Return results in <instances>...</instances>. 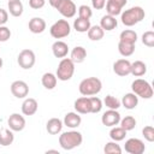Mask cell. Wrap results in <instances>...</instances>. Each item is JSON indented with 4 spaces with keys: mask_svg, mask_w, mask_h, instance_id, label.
<instances>
[{
    "mask_svg": "<svg viewBox=\"0 0 154 154\" xmlns=\"http://www.w3.org/2000/svg\"><path fill=\"white\" fill-rule=\"evenodd\" d=\"M82 142H83V136L79 131H76V130L63 132L59 136V144L65 150L75 149L76 147L81 146Z\"/></svg>",
    "mask_w": 154,
    "mask_h": 154,
    "instance_id": "6da1fadb",
    "label": "cell"
},
{
    "mask_svg": "<svg viewBox=\"0 0 154 154\" xmlns=\"http://www.w3.org/2000/svg\"><path fill=\"white\" fill-rule=\"evenodd\" d=\"M144 16H146L144 10L141 6H134V7H130L129 10H125L124 12H122L120 19L125 26H134L135 24L143 20Z\"/></svg>",
    "mask_w": 154,
    "mask_h": 154,
    "instance_id": "7a4b0ae2",
    "label": "cell"
},
{
    "mask_svg": "<svg viewBox=\"0 0 154 154\" xmlns=\"http://www.w3.org/2000/svg\"><path fill=\"white\" fill-rule=\"evenodd\" d=\"M78 89L83 96L97 95L102 89V82L97 77H88L81 81Z\"/></svg>",
    "mask_w": 154,
    "mask_h": 154,
    "instance_id": "3957f363",
    "label": "cell"
},
{
    "mask_svg": "<svg viewBox=\"0 0 154 154\" xmlns=\"http://www.w3.org/2000/svg\"><path fill=\"white\" fill-rule=\"evenodd\" d=\"M75 73V63L70 58H63L57 67V78L60 81H69Z\"/></svg>",
    "mask_w": 154,
    "mask_h": 154,
    "instance_id": "277c9868",
    "label": "cell"
},
{
    "mask_svg": "<svg viewBox=\"0 0 154 154\" xmlns=\"http://www.w3.org/2000/svg\"><path fill=\"white\" fill-rule=\"evenodd\" d=\"M131 89L134 94H136L142 99H150L153 96V88L150 83L146 79H142V78L135 79L131 83Z\"/></svg>",
    "mask_w": 154,
    "mask_h": 154,
    "instance_id": "5b68a950",
    "label": "cell"
},
{
    "mask_svg": "<svg viewBox=\"0 0 154 154\" xmlns=\"http://www.w3.org/2000/svg\"><path fill=\"white\" fill-rule=\"evenodd\" d=\"M49 32L52 37L54 38H64L70 35L71 26L66 19H58L49 29Z\"/></svg>",
    "mask_w": 154,
    "mask_h": 154,
    "instance_id": "8992f818",
    "label": "cell"
},
{
    "mask_svg": "<svg viewBox=\"0 0 154 154\" xmlns=\"http://www.w3.org/2000/svg\"><path fill=\"white\" fill-rule=\"evenodd\" d=\"M35 61H36L35 53L28 48L20 51V53L18 54V58H17L18 65L24 70H30L35 65Z\"/></svg>",
    "mask_w": 154,
    "mask_h": 154,
    "instance_id": "52a82bcc",
    "label": "cell"
},
{
    "mask_svg": "<svg viewBox=\"0 0 154 154\" xmlns=\"http://www.w3.org/2000/svg\"><path fill=\"white\" fill-rule=\"evenodd\" d=\"M55 10H58V12L65 18H72L77 12V7L72 0H60Z\"/></svg>",
    "mask_w": 154,
    "mask_h": 154,
    "instance_id": "ba28073f",
    "label": "cell"
},
{
    "mask_svg": "<svg viewBox=\"0 0 154 154\" xmlns=\"http://www.w3.org/2000/svg\"><path fill=\"white\" fill-rule=\"evenodd\" d=\"M124 149L126 153L129 154H142L144 153L146 150V146L143 143L142 140L140 138H129L126 142H125V146H124Z\"/></svg>",
    "mask_w": 154,
    "mask_h": 154,
    "instance_id": "9c48e42d",
    "label": "cell"
},
{
    "mask_svg": "<svg viewBox=\"0 0 154 154\" xmlns=\"http://www.w3.org/2000/svg\"><path fill=\"white\" fill-rule=\"evenodd\" d=\"M11 93L17 99H24L29 94V85L24 81H14L11 84Z\"/></svg>",
    "mask_w": 154,
    "mask_h": 154,
    "instance_id": "30bf717a",
    "label": "cell"
},
{
    "mask_svg": "<svg viewBox=\"0 0 154 154\" xmlns=\"http://www.w3.org/2000/svg\"><path fill=\"white\" fill-rule=\"evenodd\" d=\"M101 122L105 126H109V128L116 126L120 122V113L117 109H108L102 114Z\"/></svg>",
    "mask_w": 154,
    "mask_h": 154,
    "instance_id": "8fae6325",
    "label": "cell"
},
{
    "mask_svg": "<svg viewBox=\"0 0 154 154\" xmlns=\"http://www.w3.org/2000/svg\"><path fill=\"white\" fill-rule=\"evenodd\" d=\"M113 72L120 77L128 76L131 72V63L126 59H118L113 64Z\"/></svg>",
    "mask_w": 154,
    "mask_h": 154,
    "instance_id": "7c38bea8",
    "label": "cell"
},
{
    "mask_svg": "<svg viewBox=\"0 0 154 154\" xmlns=\"http://www.w3.org/2000/svg\"><path fill=\"white\" fill-rule=\"evenodd\" d=\"M7 124L12 131H22L25 128V119L19 113H12L8 117Z\"/></svg>",
    "mask_w": 154,
    "mask_h": 154,
    "instance_id": "4fadbf2b",
    "label": "cell"
},
{
    "mask_svg": "<svg viewBox=\"0 0 154 154\" xmlns=\"http://www.w3.org/2000/svg\"><path fill=\"white\" fill-rule=\"evenodd\" d=\"M73 107H75L76 112H77V113H79V114H87V113H91L90 100H89V97H87V96L78 97V99L75 101Z\"/></svg>",
    "mask_w": 154,
    "mask_h": 154,
    "instance_id": "5bb4252c",
    "label": "cell"
},
{
    "mask_svg": "<svg viewBox=\"0 0 154 154\" xmlns=\"http://www.w3.org/2000/svg\"><path fill=\"white\" fill-rule=\"evenodd\" d=\"M82 123V118L79 116V113L77 112H69L65 114L64 117V120H63V124L70 129H76L81 125Z\"/></svg>",
    "mask_w": 154,
    "mask_h": 154,
    "instance_id": "9a60e30c",
    "label": "cell"
},
{
    "mask_svg": "<svg viewBox=\"0 0 154 154\" xmlns=\"http://www.w3.org/2000/svg\"><path fill=\"white\" fill-rule=\"evenodd\" d=\"M37 108H38V103L35 99L32 97H28L23 101L22 103V113L24 116H32L37 112Z\"/></svg>",
    "mask_w": 154,
    "mask_h": 154,
    "instance_id": "2e32d148",
    "label": "cell"
},
{
    "mask_svg": "<svg viewBox=\"0 0 154 154\" xmlns=\"http://www.w3.org/2000/svg\"><path fill=\"white\" fill-rule=\"evenodd\" d=\"M46 29V22L41 17H34L29 20V30L32 34H41Z\"/></svg>",
    "mask_w": 154,
    "mask_h": 154,
    "instance_id": "e0dca14e",
    "label": "cell"
},
{
    "mask_svg": "<svg viewBox=\"0 0 154 154\" xmlns=\"http://www.w3.org/2000/svg\"><path fill=\"white\" fill-rule=\"evenodd\" d=\"M52 52L55 58H65L69 53V46L64 41L58 40L52 45Z\"/></svg>",
    "mask_w": 154,
    "mask_h": 154,
    "instance_id": "ac0fdd59",
    "label": "cell"
},
{
    "mask_svg": "<svg viewBox=\"0 0 154 154\" xmlns=\"http://www.w3.org/2000/svg\"><path fill=\"white\" fill-rule=\"evenodd\" d=\"M63 126H64V124L59 118H51L46 124V130L51 135H58L61 132Z\"/></svg>",
    "mask_w": 154,
    "mask_h": 154,
    "instance_id": "d6986e66",
    "label": "cell"
},
{
    "mask_svg": "<svg viewBox=\"0 0 154 154\" xmlns=\"http://www.w3.org/2000/svg\"><path fill=\"white\" fill-rule=\"evenodd\" d=\"M117 25H118V22L116 19V17H113L111 14H105L100 19V26L103 29V31H111V30L116 29Z\"/></svg>",
    "mask_w": 154,
    "mask_h": 154,
    "instance_id": "ffe728a7",
    "label": "cell"
},
{
    "mask_svg": "<svg viewBox=\"0 0 154 154\" xmlns=\"http://www.w3.org/2000/svg\"><path fill=\"white\" fill-rule=\"evenodd\" d=\"M87 58V51L84 47L82 46H76L72 51H71V60L75 63V64H81Z\"/></svg>",
    "mask_w": 154,
    "mask_h": 154,
    "instance_id": "44dd1931",
    "label": "cell"
},
{
    "mask_svg": "<svg viewBox=\"0 0 154 154\" xmlns=\"http://www.w3.org/2000/svg\"><path fill=\"white\" fill-rule=\"evenodd\" d=\"M120 103L126 108V109H134L137 103H138V96L134 93H128L123 96Z\"/></svg>",
    "mask_w": 154,
    "mask_h": 154,
    "instance_id": "7402d4cb",
    "label": "cell"
},
{
    "mask_svg": "<svg viewBox=\"0 0 154 154\" xmlns=\"http://www.w3.org/2000/svg\"><path fill=\"white\" fill-rule=\"evenodd\" d=\"M57 82H58V78H57V76H55L54 73H52V72H46V73H43L42 78H41L42 85H43L46 89H48V90L54 89L55 85H57Z\"/></svg>",
    "mask_w": 154,
    "mask_h": 154,
    "instance_id": "603a6c76",
    "label": "cell"
},
{
    "mask_svg": "<svg viewBox=\"0 0 154 154\" xmlns=\"http://www.w3.org/2000/svg\"><path fill=\"white\" fill-rule=\"evenodd\" d=\"M14 141V135L12 132L11 129H0V146L7 147L10 144H12Z\"/></svg>",
    "mask_w": 154,
    "mask_h": 154,
    "instance_id": "cb8c5ba5",
    "label": "cell"
},
{
    "mask_svg": "<svg viewBox=\"0 0 154 154\" xmlns=\"http://www.w3.org/2000/svg\"><path fill=\"white\" fill-rule=\"evenodd\" d=\"M8 12L13 17H20L23 13V4L20 0H8Z\"/></svg>",
    "mask_w": 154,
    "mask_h": 154,
    "instance_id": "d4e9b609",
    "label": "cell"
},
{
    "mask_svg": "<svg viewBox=\"0 0 154 154\" xmlns=\"http://www.w3.org/2000/svg\"><path fill=\"white\" fill-rule=\"evenodd\" d=\"M147 72V65L141 61V60H136L134 63H131V75H134L135 77H141L143 75H146Z\"/></svg>",
    "mask_w": 154,
    "mask_h": 154,
    "instance_id": "484cf974",
    "label": "cell"
},
{
    "mask_svg": "<svg viewBox=\"0 0 154 154\" xmlns=\"http://www.w3.org/2000/svg\"><path fill=\"white\" fill-rule=\"evenodd\" d=\"M87 32H88L89 40L91 41H100L105 35V31L100 25H91Z\"/></svg>",
    "mask_w": 154,
    "mask_h": 154,
    "instance_id": "4316f807",
    "label": "cell"
},
{
    "mask_svg": "<svg viewBox=\"0 0 154 154\" xmlns=\"http://www.w3.org/2000/svg\"><path fill=\"white\" fill-rule=\"evenodd\" d=\"M119 41L122 42H128V43H136L137 41V34L135 30H131V29H125L120 32V36H119Z\"/></svg>",
    "mask_w": 154,
    "mask_h": 154,
    "instance_id": "83f0119b",
    "label": "cell"
},
{
    "mask_svg": "<svg viewBox=\"0 0 154 154\" xmlns=\"http://www.w3.org/2000/svg\"><path fill=\"white\" fill-rule=\"evenodd\" d=\"M90 26H91V24H90L89 19H84V18L78 17L73 22V29L76 31H78V32H87Z\"/></svg>",
    "mask_w": 154,
    "mask_h": 154,
    "instance_id": "f1b7e54d",
    "label": "cell"
},
{
    "mask_svg": "<svg viewBox=\"0 0 154 154\" xmlns=\"http://www.w3.org/2000/svg\"><path fill=\"white\" fill-rule=\"evenodd\" d=\"M125 136H126V130H124L122 126H112L109 131V137L112 138V141H116V142L123 141Z\"/></svg>",
    "mask_w": 154,
    "mask_h": 154,
    "instance_id": "f546056e",
    "label": "cell"
},
{
    "mask_svg": "<svg viewBox=\"0 0 154 154\" xmlns=\"http://www.w3.org/2000/svg\"><path fill=\"white\" fill-rule=\"evenodd\" d=\"M118 51L123 57H130L135 52V45L134 43H128V42H122L119 41L118 43Z\"/></svg>",
    "mask_w": 154,
    "mask_h": 154,
    "instance_id": "4dcf8cb0",
    "label": "cell"
},
{
    "mask_svg": "<svg viewBox=\"0 0 154 154\" xmlns=\"http://www.w3.org/2000/svg\"><path fill=\"white\" fill-rule=\"evenodd\" d=\"M119 123H120V126L126 131H130L136 126V119L132 116H126L124 118H120Z\"/></svg>",
    "mask_w": 154,
    "mask_h": 154,
    "instance_id": "1f68e13d",
    "label": "cell"
},
{
    "mask_svg": "<svg viewBox=\"0 0 154 154\" xmlns=\"http://www.w3.org/2000/svg\"><path fill=\"white\" fill-rule=\"evenodd\" d=\"M103 103H105V106L108 107L109 109H118V108L122 106L120 101H119L117 97L112 96V95H106L105 99H103Z\"/></svg>",
    "mask_w": 154,
    "mask_h": 154,
    "instance_id": "d6a6232c",
    "label": "cell"
},
{
    "mask_svg": "<svg viewBox=\"0 0 154 154\" xmlns=\"http://www.w3.org/2000/svg\"><path fill=\"white\" fill-rule=\"evenodd\" d=\"M103 152L106 154H120L122 153V148L116 141H112V142H107L105 144Z\"/></svg>",
    "mask_w": 154,
    "mask_h": 154,
    "instance_id": "836d02e7",
    "label": "cell"
},
{
    "mask_svg": "<svg viewBox=\"0 0 154 154\" xmlns=\"http://www.w3.org/2000/svg\"><path fill=\"white\" fill-rule=\"evenodd\" d=\"M105 6H106L107 14H111V16H113V17H117L118 14L122 13V7H119L118 5H116V4H113V2H111V1H108V0H107V2H106Z\"/></svg>",
    "mask_w": 154,
    "mask_h": 154,
    "instance_id": "e575fe53",
    "label": "cell"
},
{
    "mask_svg": "<svg viewBox=\"0 0 154 154\" xmlns=\"http://www.w3.org/2000/svg\"><path fill=\"white\" fill-rule=\"evenodd\" d=\"M90 106H91V113H99L102 109V101L97 96H90Z\"/></svg>",
    "mask_w": 154,
    "mask_h": 154,
    "instance_id": "d590c367",
    "label": "cell"
},
{
    "mask_svg": "<svg viewBox=\"0 0 154 154\" xmlns=\"http://www.w3.org/2000/svg\"><path fill=\"white\" fill-rule=\"evenodd\" d=\"M142 43L147 47H154V31L148 30L142 35Z\"/></svg>",
    "mask_w": 154,
    "mask_h": 154,
    "instance_id": "8d00e7d4",
    "label": "cell"
},
{
    "mask_svg": "<svg viewBox=\"0 0 154 154\" xmlns=\"http://www.w3.org/2000/svg\"><path fill=\"white\" fill-rule=\"evenodd\" d=\"M93 16V11L89 6L87 5H81L78 7V17L84 18V19H90V17Z\"/></svg>",
    "mask_w": 154,
    "mask_h": 154,
    "instance_id": "74e56055",
    "label": "cell"
},
{
    "mask_svg": "<svg viewBox=\"0 0 154 154\" xmlns=\"http://www.w3.org/2000/svg\"><path fill=\"white\" fill-rule=\"evenodd\" d=\"M142 135L143 137L148 141V142H153L154 141V128L152 125H147L142 129Z\"/></svg>",
    "mask_w": 154,
    "mask_h": 154,
    "instance_id": "f35d334b",
    "label": "cell"
},
{
    "mask_svg": "<svg viewBox=\"0 0 154 154\" xmlns=\"http://www.w3.org/2000/svg\"><path fill=\"white\" fill-rule=\"evenodd\" d=\"M10 37H11V30L5 25H0V42H6Z\"/></svg>",
    "mask_w": 154,
    "mask_h": 154,
    "instance_id": "ab89813d",
    "label": "cell"
},
{
    "mask_svg": "<svg viewBox=\"0 0 154 154\" xmlns=\"http://www.w3.org/2000/svg\"><path fill=\"white\" fill-rule=\"evenodd\" d=\"M46 0H29V6L34 10H40L45 6Z\"/></svg>",
    "mask_w": 154,
    "mask_h": 154,
    "instance_id": "60d3db41",
    "label": "cell"
},
{
    "mask_svg": "<svg viewBox=\"0 0 154 154\" xmlns=\"http://www.w3.org/2000/svg\"><path fill=\"white\" fill-rule=\"evenodd\" d=\"M91 5L95 10H102L106 5V0H91Z\"/></svg>",
    "mask_w": 154,
    "mask_h": 154,
    "instance_id": "b9f144b4",
    "label": "cell"
},
{
    "mask_svg": "<svg viewBox=\"0 0 154 154\" xmlns=\"http://www.w3.org/2000/svg\"><path fill=\"white\" fill-rule=\"evenodd\" d=\"M8 20V13L6 10L0 8V25H4Z\"/></svg>",
    "mask_w": 154,
    "mask_h": 154,
    "instance_id": "7bdbcfd3",
    "label": "cell"
},
{
    "mask_svg": "<svg viewBox=\"0 0 154 154\" xmlns=\"http://www.w3.org/2000/svg\"><path fill=\"white\" fill-rule=\"evenodd\" d=\"M108 1H111V2H113V4H116V5H118L119 7H124L125 5H126V2H128V0H108Z\"/></svg>",
    "mask_w": 154,
    "mask_h": 154,
    "instance_id": "ee69618b",
    "label": "cell"
},
{
    "mask_svg": "<svg viewBox=\"0 0 154 154\" xmlns=\"http://www.w3.org/2000/svg\"><path fill=\"white\" fill-rule=\"evenodd\" d=\"M48 2H49V5L52 6V7H57V5L60 2V0H48Z\"/></svg>",
    "mask_w": 154,
    "mask_h": 154,
    "instance_id": "f6af8a7d",
    "label": "cell"
},
{
    "mask_svg": "<svg viewBox=\"0 0 154 154\" xmlns=\"http://www.w3.org/2000/svg\"><path fill=\"white\" fill-rule=\"evenodd\" d=\"M2 64H4V63H2V59H1V58H0V69H1V67H2Z\"/></svg>",
    "mask_w": 154,
    "mask_h": 154,
    "instance_id": "bcb514c9",
    "label": "cell"
}]
</instances>
